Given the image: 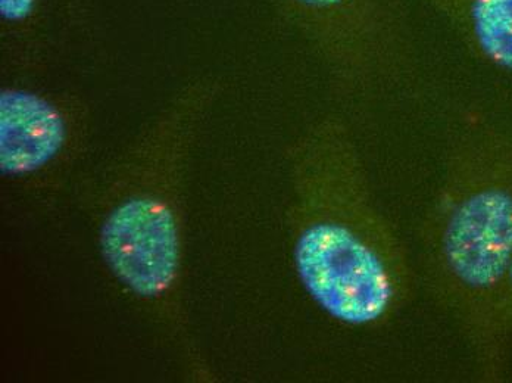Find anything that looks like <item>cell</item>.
Listing matches in <instances>:
<instances>
[{"mask_svg": "<svg viewBox=\"0 0 512 383\" xmlns=\"http://www.w3.org/2000/svg\"><path fill=\"white\" fill-rule=\"evenodd\" d=\"M465 11L477 51L512 73V0H467Z\"/></svg>", "mask_w": 512, "mask_h": 383, "instance_id": "5", "label": "cell"}, {"mask_svg": "<svg viewBox=\"0 0 512 383\" xmlns=\"http://www.w3.org/2000/svg\"><path fill=\"white\" fill-rule=\"evenodd\" d=\"M287 217L296 277L334 322L379 330L410 307L418 267L339 124L293 148Z\"/></svg>", "mask_w": 512, "mask_h": 383, "instance_id": "2", "label": "cell"}, {"mask_svg": "<svg viewBox=\"0 0 512 383\" xmlns=\"http://www.w3.org/2000/svg\"><path fill=\"white\" fill-rule=\"evenodd\" d=\"M430 294L460 330L482 381L507 372L501 294L512 261V136L477 124L462 137L421 226Z\"/></svg>", "mask_w": 512, "mask_h": 383, "instance_id": "3", "label": "cell"}, {"mask_svg": "<svg viewBox=\"0 0 512 383\" xmlns=\"http://www.w3.org/2000/svg\"><path fill=\"white\" fill-rule=\"evenodd\" d=\"M218 95L186 84L109 167L96 198L106 269L171 342L193 382H218L192 333L186 302V179Z\"/></svg>", "mask_w": 512, "mask_h": 383, "instance_id": "1", "label": "cell"}, {"mask_svg": "<svg viewBox=\"0 0 512 383\" xmlns=\"http://www.w3.org/2000/svg\"><path fill=\"white\" fill-rule=\"evenodd\" d=\"M501 317L505 329L512 336V261L505 277L501 294Z\"/></svg>", "mask_w": 512, "mask_h": 383, "instance_id": "7", "label": "cell"}, {"mask_svg": "<svg viewBox=\"0 0 512 383\" xmlns=\"http://www.w3.org/2000/svg\"><path fill=\"white\" fill-rule=\"evenodd\" d=\"M298 2L311 9H329L340 5L345 0H298Z\"/></svg>", "mask_w": 512, "mask_h": 383, "instance_id": "8", "label": "cell"}, {"mask_svg": "<svg viewBox=\"0 0 512 383\" xmlns=\"http://www.w3.org/2000/svg\"><path fill=\"white\" fill-rule=\"evenodd\" d=\"M86 108L23 86L0 90V174L30 192L53 191L83 154Z\"/></svg>", "mask_w": 512, "mask_h": 383, "instance_id": "4", "label": "cell"}, {"mask_svg": "<svg viewBox=\"0 0 512 383\" xmlns=\"http://www.w3.org/2000/svg\"><path fill=\"white\" fill-rule=\"evenodd\" d=\"M34 11L36 0H0V17L5 23H27Z\"/></svg>", "mask_w": 512, "mask_h": 383, "instance_id": "6", "label": "cell"}]
</instances>
